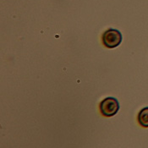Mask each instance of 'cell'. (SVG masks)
I'll return each mask as SVG.
<instances>
[{"label": "cell", "instance_id": "obj_3", "mask_svg": "<svg viewBox=\"0 0 148 148\" xmlns=\"http://www.w3.org/2000/svg\"><path fill=\"white\" fill-rule=\"evenodd\" d=\"M138 123L144 128H148V107L142 108L137 116Z\"/></svg>", "mask_w": 148, "mask_h": 148}, {"label": "cell", "instance_id": "obj_2", "mask_svg": "<svg viewBox=\"0 0 148 148\" xmlns=\"http://www.w3.org/2000/svg\"><path fill=\"white\" fill-rule=\"evenodd\" d=\"M100 112L105 117H113L119 110V101L112 97L103 99L99 105Z\"/></svg>", "mask_w": 148, "mask_h": 148}, {"label": "cell", "instance_id": "obj_1", "mask_svg": "<svg viewBox=\"0 0 148 148\" xmlns=\"http://www.w3.org/2000/svg\"><path fill=\"white\" fill-rule=\"evenodd\" d=\"M123 36L121 32L117 29H108L107 30L102 36L103 45L108 48H114L120 45L122 42Z\"/></svg>", "mask_w": 148, "mask_h": 148}]
</instances>
